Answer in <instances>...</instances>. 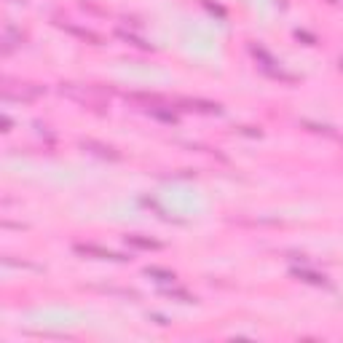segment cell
Instances as JSON below:
<instances>
[{
	"instance_id": "2",
	"label": "cell",
	"mask_w": 343,
	"mask_h": 343,
	"mask_svg": "<svg viewBox=\"0 0 343 343\" xmlns=\"http://www.w3.org/2000/svg\"><path fill=\"white\" fill-rule=\"evenodd\" d=\"M75 252L78 255H86V257H100V260H126L123 255L113 252V249L97 247V244H75Z\"/></svg>"
},
{
	"instance_id": "10",
	"label": "cell",
	"mask_w": 343,
	"mask_h": 343,
	"mask_svg": "<svg viewBox=\"0 0 343 343\" xmlns=\"http://www.w3.org/2000/svg\"><path fill=\"white\" fill-rule=\"evenodd\" d=\"M167 295H169V298H177V300H182V303H193V300H196V295L185 292V289H167Z\"/></svg>"
},
{
	"instance_id": "8",
	"label": "cell",
	"mask_w": 343,
	"mask_h": 343,
	"mask_svg": "<svg viewBox=\"0 0 343 343\" xmlns=\"http://www.w3.org/2000/svg\"><path fill=\"white\" fill-rule=\"evenodd\" d=\"M126 241L131 244V247H140V249H161V241L145 239V236H126Z\"/></svg>"
},
{
	"instance_id": "4",
	"label": "cell",
	"mask_w": 343,
	"mask_h": 343,
	"mask_svg": "<svg viewBox=\"0 0 343 343\" xmlns=\"http://www.w3.org/2000/svg\"><path fill=\"white\" fill-rule=\"evenodd\" d=\"M59 27H62V30H67L70 35L81 38V41H89V43H94V46H100V43H102V38H100V35H94V32H91V30L75 27V24H70V22H59Z\"/></svg>"
},
{
	"instance_id": "7",
	"label": "cell",
	"mask_w": 343,
	"mask_h": 343,
	"mask_svg": "<svg viewBox=\"0 0 343 343\" xmlns=\"http://www.w3.org/2000/svg\"><path fill=\"white\" fill-rule=\"evenodd\" d=\"M121 41H126L129 46H134V49H142V51H150V43L148 41H142V38H137V35H131V32H126V30H118L115 32Z\"/></svg>"
},
{
	"instance_id": "1",
	"label": "cell",
	"mask_w": 343,
	"mask_h": 343,
	"mask_svg": "<svg viewBox=\"0 0 343 343\" xmlns=\"http://www.w3.org/2000/svg\"><path fill=\"white\" fill-rule=\"evenodd\" d=\"M43 89L41 86H32V83H11L5 81L3 83V97L5 100H19V102H30L35 97H41Z\"/></svg>"
},
{
	"instance_id": "3",
	"label": "cell",
	"mask_w": 343,
	"mask_h": 343,
	"mask_svg": "<svg viewBox=\"0 0 343 343\" xmlns=\"http://www.w3.org/2000/svg\"><path fill=\"white\" fill-rule=\"evenodd\" d=\"M83 150H91V153L102 156V158H110V161H121V153L110 145H102V142H94V140H83Z\"/></svg>"
},
{
	"instance_id": "6",
	"label": "cell",
	"mask_w": 343,
	"mask_h": 343,
	"mask_svg": "<svg viewBox=\"0 0 343 343\" xmlns=\"http://www.w3.org/2000/svg\"><path fill=\"white\" fill-rule=\"evenodd\" d=\"M182 105H188L185 110H201V113H220L217 102H204V100H182Z\"/></svg>"
},
{
	"instance_id": "11",
	"label": "cell",
	"mask_w": 343,
	"mask_h": 343,
	"mask_svg": "<svg viewBox=\"0 0 343 343\" xmlns=\"http://www.w3.org/2000/svg\"><path fill=\"white\" fill-rule=\"evenodd\" d=\"M150 113H153L156 118H161V121H167V123H174L177 121L174 113H167V110H161V108H150Z\"/></svg>"
},
{
	"instance_id": "9",
	"label": "cell",
	"mask_w": 343,
	"mask_h": 343,
	"mask_svg": "<svg viewBox=\"0 0 343 343\" xmlns=\"http://www.w3.org/2000/svg\"><path fill=\"white\" fill-rule=\"evenodd\" d=\"M145 274L153 276V279H158V282H174V274L164 271V268H156V266H148V268H145Z\"/></svg>"
},
{
	"instance_id": "5",
	"label": "cell",
	"mask_w": 343,
	"mask_h": 343,
	"mask_svg": "<svg viewBox=\"0 0 343 343\" xmlns=\"http://www.w3.org/2000/svg\"><path fill=\"white\" fill-rule=\"evenodd\" d=\"M292 276H298V279L308 282V285H322V287L330 285L325 274H314V271H306V268H292Z\"/></svg>"
}]
</instances>
